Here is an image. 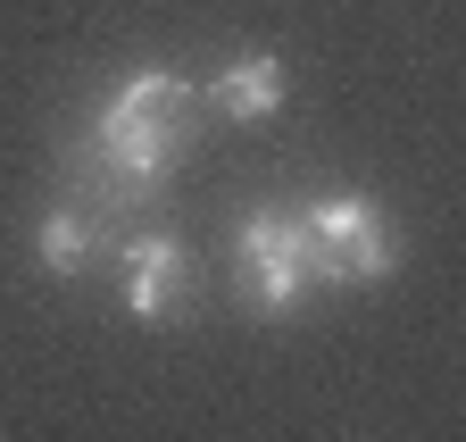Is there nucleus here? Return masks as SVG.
<instances>
[{"label":"nucleus","instance_id":"nucleus-1","mask_svg":"<svg viewBox=\"0 0 466 442\" xmlns=\"http://www.w3.org/2000/svg\"><path fill=\"white\" fill-rule=\"evenodd\" d=\"M192 118H200V92H192L184 76L134 67L126 84L100 100V118H92V159H100V176H108L116 192H158L167 168H175L184 142H192Z\"/></svg>","mask_w":466,"mask_h":442},{"label":"nucleus","instance_id":"nucleus-2","mask_svg":"<svg viewBox=\"0 0 466 442\" xmlns=\"http://www.w3.org/2000/svg\"><path fill=\"white\" fill-rule=\"evenodd\" d=\"M233 259H242V301L258 317H291L317 284H333L309 217H283V209H250L242 234H233Z\"/></svg>","mask_w":466,"mask_h":442},{"label":"nucleus","instance_id":"nucleus-3","mask_svg":"<svg viewBox=\"0 0 466 442\" xmlns=\"http://www.w3.org/2000/svg\"><path fill=\"white\" fill-rule=\"evenodd\" d=\"M309 234H317V251H325V275H333V284H383L391 259H400L383 209H375L367 192H325V200L309 209Z\"/></svg>","mask_w":466,"mask_h":442},{"label":"nucleus","instance_id":"nucleus-4","mask_svg":"<svg viewBox=\"0 0 466 442\" xmlns=\"http://www.w3.org/2000/svg\"><path fill=\"white\" fill-rule=\"evenodd\" d=\"M184 284H192V259H184V242H175V234H134V242H126V309H134L142 325L175 317Z\"/></svg>","mask_w":466,"mask_h":442},{"label":"nucleus","instance_id":"nucleus-5","mask_svg":"<svg viewBox=\"0 0 466 442\" xmlns=\"http://www.w3.org/2000/svg\"><path fill=\"white\" fill-rule=\"evenodd\" d=\"M208 108L233 126H267L275 108H283V59L275 50H242V59H225L217 84H208Z\"/></svg>","mask_w":466,"mask_h":442},{"label":"nucleus","instance_id":"nucleus-6","mask_svg":"<svg viewBox=\"0 0 466 442\" xmlns=\"http://www.w3.org/2000/svg\"><path fill=\"white\" fill-rule=\"evenodd\" d=\"M34 242H42V267H50V275H84V267H92V226H84L76 209H50Z\"/></svg>","mask_w":466,"mask_h":442}]
</instances>
